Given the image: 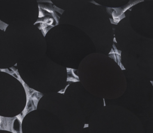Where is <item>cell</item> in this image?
I'll return each mask as SVG.
<instances>
[{
	"label": "cell",
	"mask_w": 153,
	"mask_h": 133,
	"mask_svg": "<svg viewBox=\"0 0 153 133\" xmlns=\"http://www.w3.org/2000/svg\"><path fill=\"white\" fill-rule=\"evenodd\" d=\"M12 130L15 133H21V119L15 118L12 122Z\"/></svg>",
	"instance_id": "6da1fadb"
}]
</instances>
